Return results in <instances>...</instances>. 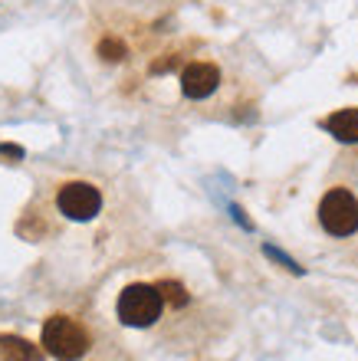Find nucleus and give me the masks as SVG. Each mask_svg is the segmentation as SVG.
<instances>
[{"label":"nucleus","mask_w":358,"mask_h":361,"mask_svg":"<svg viewBox=\"0 0 358 361\" xmlns=\"http://www.w3.org/2000/svg\"><path fill=\"white\" fill-rule=\"evenodd\" d=\"M43 345L59 361H79L89 352V332L69 315H53L43 325Z\"/></svg>","instance_id":"obj_1"},{"label":"nucleus","mask_w":358,"mask_h":361,"mask_svg":"<svg viewBox=\"0 0 358 361\" xmlns=\"http://www.w3.org/2000/svg\"><path fill=\"white\" fill-rule=\"evenodd\" d=\"M161 305H165V295H161L158 286H145L135 283L129 286L122 295H119V319L132 329H148L155 319L161 315Z\"/></svg>","instance_id":"obj_2"},{"label":"nucleus","mask_w":358,"mask_h":361,"mask_svg":"<svg viewBox=\"0 0 358 361\" xmlns=\"http://www.w3.org/2000/svg\"><path fill=\"white\" fill-rule=\"evenodd\" d=\"M319 220L332 237H349L358 230V200L345 188L329 190L319 204Z\"/></svg>","instance_id":"obj_3"},{"label":"nucleus","mask_w":358,"mask_h":361,"mask_svg":"<svg viewBox=\"0 0 358 361\" xmlns=\"http://www.w3.org/2000/svg\"><path fill=\"white\" fill-rule=\"evenodd\" d=\"M102 207V197H99V190L93 184H66V188L59 190V210L66 214L69 220H93Z\"/></svg>","instance_id":"obj_4"},{"label":"nucleus","mask_w":358,"mask_h":361,"mask_svg":"<svg viewBox=\"0 0 358 361\" xmlns=\"http://www.w3.org/2000/svg\"><path fill=\"white\" fill-rule=\"evenodd\" d=\"M217 82H220V73H217L214 63H191L181 73V89L188 99H208L217 89Z\"/></svg>","instance_id":"obj_5"},{"label":"nucleus","mask_w":358,"mask_h":361,"mask_svg":"<svg viewBox=\"0 0 358 361\" xmlns=\"http://www.w3.org/2000/svg\"><path fill=\"white\" fill-rule=\"evenodd\" d=\"M322 125H326L339 142H349V145L358 142V109H342V112L329 115Z\"/></svg>","instance_id":"obj_6"},{"label":"nucleus","mask_w":358,"mask_h":361,"mask_svg":"<svg viewBox=\"0 0 358 361\" xmlns=\"http://www.w3.org/2000/svg\"><path fill=\"white\" fill-rule=\"evenodd\" d=\"M0 361H40V348L20 335H0Z\"/></svg>","instance_id":"obj_7"},{"label":"nucleus","mask_w":358,"mask_h":361,"mask_svg":"<svg viewBox=\"0 0 358 361\" xmlns=\"http://www.w3.org/2000/svg\"><path fill=\"white\" fill-rule=\"evenodd\" d=\"M99 56L109 59V63H119V59L125 56V47L119 39H102V43H99Z\"/></svg>","instance_id":"obj_8"},{"label":"nucleus","mask_w":358,"mask_h":361,"mask_svg":"<svg viewBox=\"0 0 358 361\" xmlns=\"http://www.w3.org/2000/svg\"><path fill=\"white\" fill-rule=\"evenodd\" d=\"M158 289H161V295H165L171 305H184V302H188V293H184L178 283H161Z\"/></svg>","instance_id":"obj_9"},{"label":"nucleus","mask_w":358,"mask_h":361,"mask_svg":"<svg viewBox=\"0 0 358 361\" xmlns=\"http://www.w3.org/2000/svg\"><path fill=\"white\" fill-rule=\"evenodd\" d=\"M266 257H273V259H280V263H283L286 269H292V273H302L299 267H296V263H292L290 257H283V253H280V250H273V247H266Z\"/></svg>","instance_id":"obj_10"},{"label":"nucleus","mask_w":358,"mask_h":361,"mask_svg":"<svg viewBox=\"0 0 358 361\" xmlns=\"http://www.w3.org/2000/svg\"><path fill=\"white\" fill-rule=\"evenodd\" d=\"M0 158L20 161V158H23V148H20V145H0Z\"/></svg>","instance_id":"obj_11"}]
</instances>
